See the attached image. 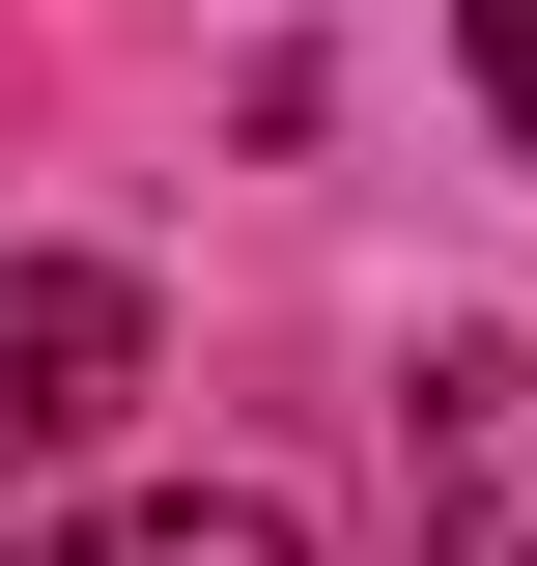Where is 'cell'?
I'll list each match as a JSON object with an SVG mask.
<instances>
[{
  "mask_svg": "<svg viewBox=\"0 0 537 566\" xmlns=\"http://www.w3.org/2000/svg\"><path fill=\"white\" fill-rule=\"evenodd\" d=\"M481 29V114H509V170H537V0H453Z\"/></svg>",
  "mask_w": 537,
  "mask_h": 566,
  "instance_id": "cell-4",
  "label": "cell"
},
{
  "mask_svg": "<svg viewBox=\"0 0 537 566\" xmlns=\"http://www.w3.org/2000/svg\"><path fill=\"white\" fill-rule=\"evenodd\" d=\"M397 482H424V566H537V368L509 340H424Z\"/></svg>",
  "mask_w": 537,
  "mask_h": 566,
  "instance_id": "cell-1",
  "label": "cell"
},
{
  "mask_svg": "<svg viewBox=\"0 0 537 566\" xmlns=\"http://www.w3.org/2000/svg\"><path fill=\"white\" fill-rule=\"evenodd\" d=\"M0 566H312L255 482H170V510H114V538H0Z\"/></svg>",
  "mask_w": 537,
  "mask_h": 566,
  "instance_id": "cell-3",
  "label": "cell"
},
{
  "mask_svg": "<svg viewBox=\"0 0 537 566\" xmlns=\"http://www.w3.org/2000/svg\"><path fill=\"white\" fill-rule=\"evenodd\" d=\"M114 397H141V283H114V255H0V482L85 453Z\"/></svg>",
  "mask_w": 537,
  "mask_h": 566,
  "instance_id": "cell-2",
  "label": "cell"
}]
</instances>
